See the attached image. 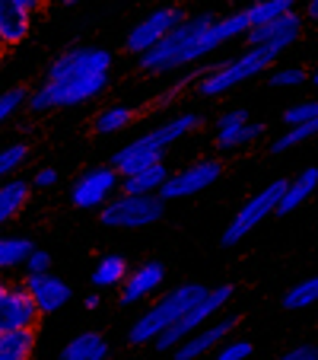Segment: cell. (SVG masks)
Wrapping results in <instances>:
<instances>
[{
    "label": "cell",
    "instance_id": "6da1fadb",
    "mask_svg": "<svg viewBox=\"0 0 318 360\" xmlns=\"http://www.w3.org/2000/svg\"><path fill=\"white\" fill-rule=\"evenodd\" d=\"M109 74L112 51H105L99 45H74L51 61L45 83L26 96V105L32 112L74 109V105H83V102L105 93L109 89Z\"/></svg>",
    "mask_w": 318,
    "mask_h": 360
},
{
    "label": "cell",
    "instance_id": "7a4b0ae2",
    "mask_svg": "<svg viewBox=\"0 0 318 360\" xmlns=\"http://www.w3.org/2000/svg\"><path fill=\"white\" fill-rule=\"evenodd\" d=\"M197 128H201V115H197V112H182V115L163 122L159 128H153V131H147V134L134 137L131 143H124L118 153H112L109 166H115L121 176H128V172H137V169H143V166L163 163L166 150Z\"/></svg>",
    "mask_w": 318,
    "mask_h": 360
},
{
    "label": "cell",
    "instance_id": "3957f363",
    "mask_svg": "<svg viewBox=\"0 0 318 360\" xmlns=\"http://www.w3.org/2000/svg\"><path fill=\"white\" fill-rule=\"evenodd\" d=\"M284 55L280 48H271V45H258V48H245L242 55L230 58V61L210 68L207 74H201L197 80V93L204 99H213V96H223L230 89L242 86V83L255 80V77L267 74V70L277 64V58Z\"/></svg>",
    "mask_w": 318,
    "mask_h": 360
},
{
    "label": "cell",
    "instance_id": "277c9868",
    "mask_svg": "<svg viewBox=\"0 0 318 360\" xmlns=\"http://www.w3.org/2000/svg\"><path fill=\"white\" fill-rule=\"evenodd\" d=\"M204 293H207V287L197 284V281H188V284L172 287L166 297L156 300L147 313H143L140 319L131 326L128 341H131V345H153V341L159 338L166 328L175 326V322L188 313V309L204 297Z\"/></svg>",
    "mask_w": 318,
    "mask_h": 360
},
{
    "label": "cell",
    "instance_id": "5b68a950",
    "mask_svg": "<svg viewBox=\"0 0 318 360\" xmlns=\"http://www.w3.org/2000/svg\"><path fill=\"white\" fill-rule=\"evenodd\" d=\"M217 13H197V16H185L159 45H153L150 51L140 55V70L143 74H172V70L188 68V48L194 41V35L207 26Z\"/></svg>",
    "mask_w": 318,
    "mask_h": 360
},
{
    "label": "cell",
    "instance_id": "8992f818",
    "mask_svg": "<svg viewBox=\"0 0 318 360\" xmlns=\"http://www.w3.org/2000/svg\"><path fill=\"white\" fill-rule=\"evenodd\" d=\"M166 214V201L159 195H128L118 191L99 207V224L109 230H147L159 224Z\"/></svg>",
    "mask_w": 318,
    "mask_h": 360
},
{
    "label": "cell",
    "instance_id": "52a82bcc",
    "mask_svg": "<svg viewBox=\"0 0 318 360\" xmlns=\"http://www.w3.org/2000/svg\"><path fill=\"white\" fill-rule=\"evenodd\" d=\"M232 293H236V290H232V284L207 287V293H204V297L197 300L194 306H191V309L182 316V319L175 322V326H169V328H166V332L153 341V347H156V351H159V354H172L178 345H182L185 338H188L191 332H197V328H201V326H207V322L213 319V316H220V313H223L226 306H230Z\"/></svg>",
    "mask_w": 318,
    "mask_h": 360
},
{
    "label": "cell",
    "instance_id": "ba28073f",
    "mask_svg": "<svg viewBox=\"0 0 318 360\" xmlns=\"http://www.w3.org/2000/svg\"><path fill=\"white\" fill-rule=\"evenodd\" d=\"M284 185L286 179H277V182H271L267 188H261L255 198H249V201L242 204L236 211V217L226 224L223 236H220V243L230 249V245H239L249 233H255L258 226L264 224V220L271 217V214H277V204H280V195H284Z\"/></svg>",
    "mask_w": 318,
    "mask_h": 360
},
{
    "label": "cell",
    "instance_id": "9c48e42d",
    "mask_svg": "<svg viewBox=\"0 0 318 360\" xmlns=\"http://www.w3.org/2000/svg\"><path fill=\"white\" fill-rule=\"evenodd\" d=\"M121 185V172L115 166H93V169L80 172V179L70 188V201L80 211H99Z\"/></svg>",
    "mask_w": 318,
    "mask_h": 360
},
{
    "label": "cell",
    "instance_id": "30bf717a",
    "mask_svg": "<svg viewBox=\"0 0 318 360\" xmlns=\"http://www.w3.org/2000/svg\"><path fill=\"white\" fill-rule=\"evenodd\" d=\"M182 20H185V10L182 7H159V10H153V13L143 16L137 26H131V32L124 35V51H131V55L140 58L143 51H150L153 45H159V41H163Z\"/></svg>",
    "mask_w": 318,
    "mask_h": 360
},
{
    "label": "cell",
    "instance_id": "8fae6325",
    "mask_svg": "<svg viewBox=\"0 0 318 360\" xmlns=\"http://www.w3.org/2000/svg\"><path fill=\"white\" fill-rule=\"evenodd\" d=\"M220 176H223V163H220V160H201V163L188 166V169H182V172H169L166 185L159 188V198H163V201H182V198L201 195V191L210 188Z\"/></svg>",
    "mask_w": 318,
    "mask_h": 360
},
{
    "label": "cell",
    "instance_id": "7c38bea8",
    "mask_svg": "<svg viewBox=\"0 0 318 360\" xmlns=\"http://www.w3.org/2000/svg\"><path fill=\"white\" fill-rule=\"evenodd\" d=\"M239 326V316H220L217 322H207L201 326L197 332H191L182 345L172 351V360H197V357H207L213 354Z\"/></svg>",
    "mask_w": 318,
    "mask_h": 360
},
{
    "label": "cell",
    "instance_id": "4fadbf2b",
    "mask_svg": "<svg viewBox=\"0 0 318 360\" xmlns=\"http://www.w3.org/2000/svg\"><path fill=\"white\" fill-rule=\"evenodd\" d=\"M41 319L39 306L32 303L29 290L22 284L10 287L0 293V332H20V328H35Z\"/></svg>",
    "mask_w": 318,
    "mask_h": 360
},
{
    "label": "cell",
    "instance_id": "5bb4252c",
    "mask_svg": "<svg viewBox=\"0 0 318 360\" xmlns=\"http://www.w3.org/2000/svg\"><path fill=\"white\" fill-rule=\"evenodd\" d=\"M22 287L29 290V297H32V303L39 306L41 316L58 313V309H64V306L74 300V290H70V284L64 278H58V274H51V271H45V274H26V278H22Z\"/></svg>",
    "mask_w": 318,
    "mask_h": 360
},
{
    "label": "cell",
    "instance_id": "9a60e30c",
    "mask_svg": "<svg viewBox=\"0 0 318 360\" xmlns=\"http://www.w3.org/2000/svg\"><path fill=\"white\" fill-rule=\"evenodd\" d=\"M299 35H303V16H299L296 10H290V13L277 16V20H271V22H264V26H251L249 32H245V45L249 48L271 45V48L286 51Z\"/></svg>",
    "mask_w": 318,
    "mask_h": 360
},
{
    "label": "cell",
    "instance_id": "2e32d148",
    "mask_svg": "<svg viewBox=\"0 0 318 360\" xmlns=\"http://www.w3.org/2000/svg\"><path fill=\"white\" fill-rule=\"evenodd\" d=\"M166 284V265L163 262H143L140 268L128 271V278L121 281V306H137L147 297H153L159 287Z\"/></svg>",
    "mask_w": 318,
    "mask_h": 360
},
{
    "label": "cell",
    "instance_id": "e0dca14e",
    "mask_svg": "<svg viewBox=\"0 0 318 360\" xmlns=\"http://www.w3.org/2000/svg\"><path fill=\"white\" fill-rule=\"evenodd\" d=\"M32 32V13L13 0H0V48H16Z\"/></svg>",
    "mask_w": 318,
    "mask_h": 360
},
{
    "label": "cell",
    "instance_id": "ac0fdd59",
    "mask_svg": "<svg viewBox=\"0 0 318 360\" xmlns=\"http://www.w3.org/2000/svg\"><path fill=\"white\" fill-rule=\"evenodd\" d=\"M29 198H32V185L26 179H4L0 182V230L7 224H13L22 211H26Z\"/></svg>",
    "mask_w": 318,
    "mask_h": 360
},
{
    "label": "cell",
    "instance_id": "d6986e66",
    "mask_svg": "<svg viewBox=\"0 0 318 360\" xmlns=\"http://www.w3.org/2000/svg\"><path fill=\"white\" fill-rule=\"evenodd\" d=\"M318 188V166H305L296 179H286L284 195H280L277 214H293L296 207H303Z\"/></svg>",
    "mask_w": 318,
    "mask_h": 360
},
{
    "label": "cell",
    "instance_id": "ffe728a7",
    "mask_svg": "<svg viewBox=\"0 0 318 360\" xmlns=\"http://www.w3.org/2000/svg\"><path fill=\"white\" fill-rule=\"evenodd\" d=\"M166 179H169V166H166V160H163V163L143 166V169L121 176L118 191H128V195H159V188L166 185Z\"/></svg>",
    "mask_w": 318,
    "mask_h": 360
},
{
    "label": "cell",
    "instance_id": "44dd1931",
    "mask_svg": "<svg viewBox=\"0 0 318 360\" xmlns=\"http://www.w3.org/2000/svg\"><path fill=\"white\" fill-rule=\"evenodd\" d=\"M109 338L102 332H80L61 351V360H109Z\"/></svg>",
    "mask_w": 318,
    "mask_h": 360
},
{
    "label": "cell",
    "instance_id": "7402d4cb",
    "mask_svg": "<svg viewBox=\"0 0 318 360\" xmlns=\"http://www.w3.org/2000/svg\"><path fill=\"white\" fill-rule=\"evenodd\" d=\"M128 262H124V255H102L99 262H95L93 274H89V284L95 287V290H115V287H121V281L128 278Z\"/></svg>",
    "mask_w": 318,
    "mask_h": 360
},
{
    "label": "cell",
    "instance_id": "603a6c76",
    "mask_svg": "<svg viewBox=\"0 0 318 360\" xmlns=\"http://www.w3.org/2000/svg\"><path fill=\"white\" fill-rule=\"evenodd\" d=\"M35 351V328L0 332V360H29Z\"/></svg>",
    "mask_w": 318,
    "mask_h": 360
},
{
    "label": "cell",
    "instance_id": "cb8c5ba5",
    "mask_svg": "<svg viewBox=\"0 0 318 360\" xmlns=\"http://www.w3.org/2000/svg\"><path fill=\"white\" fill-rule=\"evenodd\" d=\"M264 131H267V124L249 118L245 124H239V128H232V131H217V147L220 150H242V147H249V143L261 141Z\"/></svg>",
    "mask_w": 318,
    "mask_h": 360
},
{
    "label": "cell",
    "instance_id": "d4e9b609",
    "mask_svg": "<svg viewBox=\"0 0 318 360\" xmlns=\"http://www.w3.org/2000/svg\"><path fill=\"white\" fill-rule=\"evenodd\" d=\"M140 115V112L134 109V105H109V109H102L99 115L93 118V128H95V134H115V131H121V128H128L134 118Z\"/></svg>",
    "mask_w": 318,
    "mask_h": 360
},
{
    "label": "cell",
    "instance_id": "484cf974",
    "mask_svg": "<svg viewBox=\"0 0 318 360\" xmlns=\"http://www.w3.org/2000/svg\"><path fill=\"white\" fill-rule=\"evenodd\" d=\"M296 10V0H255L251 7H245V16H249V29L251 26H264V22L277 20V16Z\"/></svg>",
    "mask_w": 318,
    "mask_h": 360
},
{
    "label": "cell",
    "instance_id": "4316f807",
    "mask_svg": "<svg viewBox=\"0 0 318 360\" xmlns=\"http://www.w3.org/2000/svg\"><path fill=\"white\" fill-rule=\"evenodd\" d=\"M29 252H32V243L26 236H0V274L22 268Z\"/></svg>",
    "mask_w": 318,
    "mask_h": 360
},
{
    "label": "cell",
    "instance_id": "83f0119b",
    "mask_svg": "<svg viewBox=\"0 0 318 360\" xmlns=\"http://www.w3.org/2000/svg\"><path fill=\"white\" fill-rule=\"evenodd\" d=\"M318 303V274H312V278L299 281V284H293L290 290L284 293V300H280V306L284 309H305V306H315Z\"/></svg>",
    "mask_w": 318,
    "mask_h": 360
},
{
    "label": "cell",
    "instance_id": "f1b7e54d",
    "mask_svg": "<svg viewBox=\"0 0 318 360\" xmlns=\"http://www.w3.org/2000/svg\"><path fill=\"white\" fill-rule=\"evenodd\" d=\"M312 137H318V118H312V122H305V124H296V128H286L284 134L271 143V153H286V150H293L296 143H305V141H312Z\"/></svg>",
    "mask_w": 318,
    "mask_h": 360
},
{
    "label": "cell",
    "instance_id": "f546056e",
    "mask_svg": "<svg viewBox=\"0 0 318 360\" xmlns=\"http://www.w3.org/2000/svg\"><path fill=\"white\" fill-rule=\"evenodd\" d=\"M26 160H29V143H10V147H0V182L13 176Z\"/></svg>",
    "mask_w": 318,
    "mask_h": 360
},
{
    "label": "cell",
    "instance_id": "4dcf8cb0",
    "mask_svg": "<svg viewBox=\"0 0 318 360\" xmlns=\"http://www.w3.org/2000/svg\"><path fill=\"white\" fill-rule=\"evenodd\" d=\"M309 80V74H305L303 68H277V70H267V83H271L274 89H293V86H303V83Z\"/></svg>",
    "mask_w": 318,
    "mask_h": 360
},
{
    "label": "cell",
    "instance_id": "1f68e13d",
    "mask_svg": "<svg viewBox=\"0 0 318 360\" xmlns=\"http://www.w3.org/2000/svg\"><path fill=\"white\" fill-rule=\"evenodd\" d=\"M255 354V345L245 338H226L223 345L213 351V360H249Z\"/></svg>",
    "mask_w": 318,
    "mask_h": 360
},
{
    "label": "cell",
    "instance_id": "d6a6232c",
    "mask_svg": "<svg viewBox=\"0 0 318 360\" xmlns=\"http://www.w3.org/2000/svg\"><path fill=\"white\" fill-rule=\"evenodd\" d=\"M318 118V99H303V102H293L290 109L284 112V124L286 128H296V124H305Z\"/></svg>",
    "mask_w": 318,
    "mask_h": 360
},
{
    "label": "cell",
    "instance_id": "836d02e7",
    "mask_svg": "<svg viewBox=\"0 0 318 360\" xmlns=\"http://www.w3.org/2000/svg\"><path fill=\"white\" fill-rule=\"evenodd\" d=\"M26 89L22 86H13V89H4L0 93V124L7 122V118H13L16 112H20V105H26Z\"/></svg>",
    "mask_w": 318,
    "mask_h": 360
},
{
    "label": "cell",
    "instance_id": "e575fe53",
    "mask_svg": "<svg viewBox=\"0 0 318 360\" xmlns=\"http://www.w3.org/2000/svg\"><path fill=\"white\" fill-rule=\"evenodd\" d=\"M22 268H26V274H45V271H51V252L35 249V245H32V252L26 255Z\"/></svg>",
    "mask_w": 318,
    "mask_h": 360
},
{
    "label": "cell",
    "instance_id": "d590c367",
    "mask_svg": "<svg viewBox=\"0 0 318 360\" xmlns=\"http://www.w3.org/2000/svg\"><path fill=\"white\" fill-rule=\"evenodd\" d=\"M245 122H249V109H230V112L220 115L217 131H232V128H239V124H245Z\"/></svg>",
    "mask_w": 318,
    "mask_h": 360
},
{
    "label": "cell",
    "instance_id": "8d00e7d4",
    "mask_svg": "<svg viewBox=\"0 0 318 360\" xmlns=\"http://www.w3.org/2000/svg\"><path fill=\"white\" fill-rule=\"evenodd\" d=\"M274 360H318V347L315 345H296V347L284 351L280 357H274Z\"/></svg>",
    "mask_w": 318,
    "mask_h": 360
},
{
    "label": "cell",
    "instance_id": "74e56055",
    "mask_svg": "<svg viewBox=\"0 0 318 360\" xmlns=\"http://www.w3.org/2000/svg\"><path fill=\"white\" fill-rule=\"evenodd\" d=\"M29 185H32V188H55V185H58V169H51V166H45V169H39V172H35V176H32V182H29Z\"/></svg>",
    "mask_w": 318,
    "mask_h": 360
},
{
    "label": "cell",
    "instance_id": "f35d334b",
    "mask_svg": "<svg viewBox=\"0 0 318 360\" xmlns=\"http://www.w3.org/2000/svg\"><path fill=\"white\" fill-rule=\"evenodd\" d=\"M13 4H20V7H26L29 13H39V10H45L51 0H13Z\"/></svg>",
    "mask_w": 318,
    "mask_h": 360
},
{
    "label": "cell",
    "instance_id": "ab89813d",
    "mask_svg": "<svg viewBox=\"0 0 318 360\" xmlns=\"http://www.w3.org/2000/svg\"><path fill=\"white\" fill-rule=\"evenodd\" d=\"M99 303H102L99 290H95V293H86V297H83V306H86V309H99Z\"/></svg>",
    "mask_w": 318,
    "mask_h": 360
},
{
    "label": "cell",
    "instance_id": "60d3db41",
    "mask_svg": "<svg viewBox=\"0 0 318 360\" xmlns=\"http://www.w3.org/2000/svg\"><path fill=\"white\" fill-rule=\"evenodd\" d=\"M305 13H309L312 20H318V0H309V7H305Z\"/></svg>",
    "mask_w": 318,
    "mask_h": 360
},
{
    "label": "cell",
    "instance_id": "b9f144b4",
    "mask_svg": "<svg viewBox=\"0 0 318 360\" xmlns=\"http://www.w3.org/2000/svg\"><path fill=\"white\" fill-rule=\"evenodd\" d=\"M309 80H312V86H318V68H315V70H312V74H309Z\"/></svg>",
    "mask_w": 318,
    "mask_h": 360
},
{
    "label": "cell",
    "instance_id": "7bdbcfd3",
    "mask_svg": "<svg viewBox=\"0 0 318 360\" xmlns=\"http://www.w3.org/2000/svg\"><path fill=\"white\" fill-rule=\"evenodd\" d=\"M7 290V281H4V274H0V293Z\"/></svg>",
    "mask_w": 318,
    "mask_h": 360
},
{
    "label": "cell",
    "instance_id": "ee69618b",
    "mask_svg": "<svg viewBox=\"0 0 318 360\" xmlns=\"http://www.w3.org/2000/svg\"><path fill=\"white\" fill-rule=\"evenodd\" d=\"M61 4H67V7H74V4H80V0H61Z\"/></svg>",
    "mask_w": 318,
    "mask_h": 360
}]
</instances>
